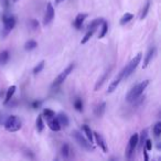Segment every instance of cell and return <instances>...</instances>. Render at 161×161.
<instances>
[{"instance_id":"cell-6","label":"cell","mask_w":161,"mask_h":161,"mask_svg":"<svg viewBox=\"0 0 161 161\" xmlns=\"http://www.w3.org/2000/svg\"><path fill=\"white\" fill-rule=\"evenodd\" d=\"M74 67H75V65L72 63V64H69V66L66 67V69H64L63 72H61L60 74L58 75V77L55 78V80H53V83H52V88H58V86L61 85V84L64 82L65 80L67 78V76L69 75V74L73 72V69H74Z\"/></svg>"},{"instance_id":"cell-25","label":"cell","mask_w":161,"mask_h":161,"mask_svg":"<svg viewBox=\"0 0 161 161\" xmlns=\"http://www.w3.org/2000/svg\"><path fill=\"white\" fill-rule=\"evenodd\" d=\"M36 47H38V43H36V41L29 40V41H27V42H25V51H32V50H34Z\"/></svg>"},{"instance_id":"cell-8","label":"cell","mask_w":161,"mask_h":161,"mask_svg":"<svg viewBox=\"0 0 161 161\" xmlns=\"http://www.w3.org/2000/svg\"><path fill=\"white\" fill-rule=\"evenodd\" d=\"M54 16H55V11H54V8L52 6L51 3H47V10H45V14H44V19H43V25H47L53 21Z\"/></svg>"},{"instance_id":"cell-37","label":"cell","mask_w":161,"mask_h":161,"mask_svg":"<svg viewBox=\"0 0 161 161\" xmlns=\"http://www.w3.org/2000/svg\"><path fill=\"white\" fill-rule=\"evenodd\" d=\"M41 106V102H38V101H36V102H33L32 103V107H33V109H39V107Z\"/></svg>"},{"instance_id":"cell-10","label":"cell","mask_w":161,"mask_h":161,"mask_svg":"<svg viewBox=\"0 0 161 161\" xmlns=\"http://www.w3.org/2000/svg\"><path fill=\"white\" fill-rule=\"evenodd\" d=\"M93 136H94L95 140H96L97 146H98L104 152H108L107 145H106V141H105V139L103 138V136H102L101 134H98V132H93Z\"/></svg>"},{"instance_id":"cell-5","label":"cell","mask_w":161,"mask_h":161,"mask_svg":"<svg viewBox=\"0 0 161 161\" xmlns=\"http://www.w3.org/2000/svg\"><path fill=\"white\" fill-rule=\"evenodd\" d=\"M72 136L77 141L78 145L82 148H84L85 150H88V151H93V150H94V147H93L92 142H91L87 138H85V137L82 135V132H80L78 130H73V131H72Z\"/></svg>"},{"instance_id":"cell-38","label":"cell","mask_w":161,"mask_h":161,"mask_svg":"<svg viewBox=\"0 0 161 161\" xmlns=\"http://www.w3.org/2000/svg\"><path fill=\"white\" fill-rule=\"evenodd\" d=\"M64 0H55V5H58V3H63Z\"/></svg>"},{"instance_id":"cell-26","label":"cell","mask_w":161,"mask_h":161,"mask_svg":"<svg viewBox=\"0 0 161 161\" xmlns=\"http://www.w3.org/2000/svg\"><path fill=\"white\" fill-rule=\"evenodd\" d=\"M102 28H101V33H99V36H98V38L99 39H103L104 36L107 34V32H108V23L106 22L105 20L102 22Z\"/></svg>"},{"instance_id":"cell-2","label":"cell","mask_w":161,"mask_h":161,"mask_svg":"<svg viewBox=\"0 0 161 161\" xmlns=\"http://www.w3.org/2000/svg\"><path fill=\"white\" fill-rule=\"evenodd\" d=\"M6 130L9 132H16L19 131V130L22 128V119L18 116H14V115H11V116H8L7 120L3 124Z\"/></svg>"},{"instance_id":"cell-23","label":"cell","mask_w":161,"mask_h":161,"mask_svg":"<svg viewBox=\"0 0 161 161\" xmlns=\"http://www.w3.org/2000/svg\"><path fill=\"white\" fill-rule=\"evenodd\" d=\"M82 129H83L84 134L86 135V138H87L88 140H90L91 142L93 143V138H94V136H93V131H92V129H91V128L88 127L87 125H83V126H82Z\"/></svg>"},{"instance_id":"cell-16","label":"cell","mask_w":161,"mask_h":161,"mask_svg":"<svg viewBox=\"0 0 161 161\" xmlns=\"http://www.w3.org/2000/svg\"><path fill=\"white\" fill-rule=\"evenodd\" d=\"M16 90H17L16 85H12V86H10V87L8 88L7 93H6V98H5V101H3V104H5V105H7V104L11 101V98L14 97V93H16Z\"/></svg>"},{"instance_id":"cell-7","label":"cell","mask_w":161,"mask_h":161,"mask_svg":"<svg viewBox=\"0 0 161 161\" xmlns=\"http://www.w3.org/2000/svg\"><path fill=\"white\" fill-rule=\"evenodd\" d=\"M138 138H139V135L138 134H134L129 139V142H128V146L126 148V158L128 160H131L132 156L135 153V150H136L137 146H138Z\"/></svg>"},{"instance_id":"cell-36","label":"cell","mask_w":161,"mask_h":161,"mask_svg":"<svg viewBox=\"0 0 161 161\" xmlns=\"http://www.w3.org/2000/svg\"><path fill=\"white\" fill-rule=\"evenodd\" d=\"M30 25H31L32 29H36V28L39 27V23H38V21H36V20H34V19H32V20L30 21Z\"/></svg>"},{"instance_id":"cell-28","label":"cell","mask_w":161,"mask_h":161,"mask_svg":"<svg viewBox=\"0 0 161 161\" xmlns=\"http://www.w3.org/2000/svg\"><path fill=\"white\" fill-rule=\"evenodd\" d=\"M132 18H134V16H132L131 14H129V12H127V14H125L123 17H121V19H120V25H125L126 23H128V22H130V20H132Z\"/></svg>"},{"instance_id":"cell-11","label":"cell","mask_w":161,"mask_h":161,"mask_svg":"<svg viewBox=\"0 0 161 161\" xmlns=\"http://www.w3.org/2000/svg\"><path fill=\"white\" fill-rule=\"evenodd\" d=\"M156 52H157L156 47H150L149 51H148L147 54H146L145 60H143L142 69H147L148 65H149V63L151 62V60L153 58V56H154V54H156Z\"/></svg>"},{"instance_id":"cell-1","label":"cell","mask_w":161,"mask_h":161,"mask_svg":"<svg viewBox=\"0 0 161 161\" xmlns=\"http://www.w3.org/2000/svg\"><path fill=\"white\" fill-rule=\"evenodd\" d=\"M149 83H150L149 80H142L141 83L135 85L134 87L129 91V93L127 94V97H126L128 103H135L136 101H138V99L140 98L141 95H142L143 91H145L146 88H147V86L149 85Z\"/></svg>"},{"instance_id":"cell-32","label":"cell","mask_w":161,"mask_h":161,"mask_svg":"<svg viewBox=\"0 0 161 161\" xmlns=\"http://www.w3.org/2000/svg\"><path fill=\"white\" fill-rule=\"evenodd\" d=\"M55 116V113L53 112L52 109H49V108H45L44 110H43V117L47 119H50L52 118V117Z\"/></svg>"},{"instance_id":"cell-9","label":"cell","mask_w":161,"mask_h":161,"mask_svg":"<svg viewBox=\"0 0 161 161\" xmlns=\"http://www.w3.org/2000/svg\"><path fill=\"white\" fill-rule=\"evenodd\" d=\"M124 78V69H121L120 72H119L118 74H117L116 77L113 80V82L109 84V86H108V91H107V94H110V93H113L115 90H116L117 87H118V85L120 84L121 80Z\"/></svg>"},{"instance_id":"cell-31","label":"cell","mask_w":161,"mask_h":161,"mask_svg":"<svg viewBox=\"0 0 161 161\" xmlns=\"http://www.w3.org/2000/svg\"><path fill=\"white\" fill-rule=\"evenodd\" d=\"M153 134H154V136H156V138H159V137H160V135H161V123L160 121H158V123L153 126Z\"/></svg>"},{"instance_id":"cell-18","label":"cell","mask_w":161,"mask_h":161,"mask_svg":"<svg viewBox=\"0 0 161 161\" xmlns=\"http://www.w3.org/2000/svg\"><path fill=\"white\" fill-rule=\"evenodd\" d=\"M147 138H148V129H142L140 136L138 138V146L137 147H139V149H141L143 147V143H145V140Z\"/></svg>"},{"instance_id":"cell-27","label":"cell","mask_w":161,"mask_h":161,"mask_svg":"<svg viewBox=\"0 0 161 161\" xmlns=\"http://www.w3.org/2000/svg\"><path fill=\"white\" fill-rule=\"evenodd\" d=\"M96 31L95 29H91V30H87V32L85 33V36H84V38L82 39V41H80V44H85V43H87V41L90 40L91 38L93 36V34H94V32Z\"/></svg>"},{"instance_id":"cell-29","label":"cell","mask_w":161,"mask_h":161,"mask_svg":"<svg viewBox=\"0 0 161 161\" xmlns=\"http://www.w3.org/2000/svg\"><path fill=\"white\" fill-rule=\"evenodd\" d=\"M84 105H83V101L80 98H76L75 101H74V108H75L77 112H83L84 109Z\"/></svg>"},{"instance_id":"cell-22","label":"cell","mask_w":161,"mask_h":161,"mask_svg":"<svg viewBox=\"0 0 161 161\" xmlns=\"http://www.w3.org/2000/svg\"><path fill=\"white\" fill-rule=\"evenodd\" d=\"M104 21V19L103 18H97V19H94V20L92 21V22L90 23V25H87V28L86 29L87 30H91V29H95L96 30L97 28L99 27V25H102V22Z\"/></svg>"},{"instance_id":"cell-24","label":"cell","mask_w":161,"mask_h":161,"mask_svg":"<svg viewBox=\"0 0 161 161\" xmlns=\"http://www.w3.org/2000/svg\"><path fill=\"white\" fill-rule=\"evenodd\" d=\"M149 9H150V0H147V3H145L143 6L142 10H141V14H140V20H143V19L147 17L148 12H149Z\"/></svg>"},{"instance_id":"cell-14","label":"cell","mask_w":161,"mask_h":161,"mask_svg":"<svg viewBox=\"0 0 161 161\" xmlns=\"http://www.w3.org/2000/svg\"><path fill=\"white\" fill-rule=\"evenodd\" d=\"M105 110H106V103L105 102H102V103H99L98 105L95 107V109H94L95 116L101 118V117H103L104 114H105Z\"/></svg>"},{"instance_id":"cell-15","label":"cell","mask_w":161,"mask_h":161,"mask_svg":"<svg viewBox=\"0 0 161 161\" xmlns=\"http://www.w3.org/2000/svg\"><path fill=\"white\" fill-rule=\"evenodd\" d=\"M109 73H110V69H108V71H106L105 73H104L103 75H102L101 77L98 78V80L96 82V84H95V87H94L95 92H96V91H98L99 88L103 86V84L105 83V80H107V77L109 76Z\"/></svg>"},{"instance_id":"cell-3","label":"cell","mask_w":161,"mask_h":161,"mask_svg":"<svg viewBox=\"0 0 161 161\" xmlns=\"http://www.w3.org/2000/svg\"><path fill=\"white\" fill-rule=\"evenodd\" d=\"M3 32H1V36H3V38H5L14 28V25L17 23V18L14 16H12V14H3Z\"/></svg>"},{"instance_id":"cell-40","label":"cell","mask_w":161,"mask_h":161,"mask_svg":"<svg viewBox=\"0 0 161 161\" xmlns=\"http://www.w3.org/2000/svg\"><path fill=\"white\" fill-rule=\"evenodd\" d=\"M12 1H14V3H17V1H18V0H12Z\"/></svg>"},{"instance_id":"cell-12","label":"cell","mask_w":161,"mask_h":161,"mask_svg":"<svg viewBox=\"0 0 161 161\" xmlns=\"http://www.w3.org/2000/svg\"><path fill=\"white\" fill-rule=\"evenodd\" d=\"M86 18H87V14H78L77 16H76L75 20L73 21L74 28L77 29V30L82 29V25H83V23H84V21H85Z\"/></svg>"},{"instance_id":"cell-19","label":"cell","mask_w":161,"mask_h":161,"mask_svg":"<svg viewBox=\"0 0 161 161\" xmlns=\"http://www.w3.org/2000/svg\"><path fill=\"white\" fill-rule=\"evenodd\" d=\"M9 58H10L9 51L5 50V51L0 52V65H5V64H7V62L9 61Z\"/></svg>"},{"instance_id":"cell-4","label":"cell","mask_w":161,"mask_h":161,"mask_svg":"<svg viewBox=\"0 0 161 161\" xmlns=\"http://www.w3.org/2000/svg\"><path fill=\"white\" fill-rule=\"evenodd\" d=\"M141 58H142V53H138L137 55H135V58L124 67V78H128L132 73L135 72V69H137V66L140 63Z\"/></svg>"},{"instance_id":"cell-39","label":"cell","mask_w":161,"mask_h":161,"mask_svg":"<svg viewBox=\"0 0 161 161\" xmlns=\"http://www.w3.org/2000/svg\"><path fill=\"white\" fill-rule=\"evenodd\" d=\"M3 91H0V96H1V95H3Z\"/></svg>"},{"instance_id":"cell-30","label":"cell","mask_w":161,"mask_h":161,"mask_svg":"<svg viewBox=\"0 0 161 161\" xmlns=\"http://www.w3.org/2000/svg\"><path fill=\"white\" fill-rule=\"evenodd\" d=\"M44 65H45V62L44 61H41V62H39L38 64L34 66L33 69V74H39L41 71H42L43 69H44Z\"/></svg>"},{"instance_id":"cell-33","label":"cell","mask_w":161,"mask_h":161,"mask_svg":"<svg viewBox=\"0 0 161 161\" xmlns=\"http://www.w3.org/2000/svg\"><path fill=\"white\" fill-rule=\"evenodd\" d=\"M143 148H145L147 151H150V150L152 149V141L147 138L145 140V143H143Z\"/></svg>"},{"instance_id":"cell-35","label":"cell","mask_w":161,"mask_h":161,"mask_svg":"<svg viewBox=\"0 0 161 161\" xmlns=\"http://www.w3.org/2000/svg\"><path fill=\"white\" fill-rule=\"evenodd\" d=\"M8 116L6 114H3V113H0V125H3L5 124V121L7 120Z\"/></svg>"},{"instance_id":"cell-34","label":"cell","mask_w":161,"mask_h":161,"mask_svg":"<svg viewBox=\"0 0 161 161\" xmlns=\"http://www.w3.org/2000/svg\"><path fill=\"white\" fill-rule=\"evenodd\" d=\"M23 153H25V156L27 157V158H29V159H34V154H33V152H32L31 150L25 149Z\"/></svg>"},{"instance_id":"cell-17","label":"cell","mask_w":161,"mask_h":161,"mask_svg":"<svg viewBox=\"0 0 161 161\" xmlns=\"http://www.w3.org/2000/svg\"><path fill=\"white\" fill-rule=\"evenodd\" d=\"M58 123H60V125L62 126V127H67L69 126V117H67V115L66 114H64V113H58Z\"/></svg>"},{"instance_id":"cell-21","label":"cell","mask_w":161,"mask_h":161,"mask_svg":"<svg viewBox=\"0 0 161 161\" xmlns=\"http://www.w3.org/2000/svg\"><path fill=\"white\" fill-rule=\"evenodd\" d=\"M61 154L64 159H67L71 154V148L67 143H63L62 147H61Z\"/></svg>"},{"instance_id":"cell-20","label":"cell","mask_w":161,"mask_h":161,"mask_svg":"<svg viewBox=\"0 0 161 161\" xmlns=\"http://www.w3.org/2000/svg\"><path fill=\"white\" fill-rule=\"evenodd\" d=\"M36 128L38 130V132H42L44 129V121H43V116L42 115H39L38 118L36 120Z\"/></svg>"},{"instance_id":"cell-13","label":"cell","mask_w":161,"mask_h":161,"mask_svg":"<svg viewBox=\"0 0 161 161\" xmlns=\"http://www.w3.org/2000/svg\"><path fill=\"white\" fill-rule=\"evenodd\" d=\"M47 126H49V128L52 131H60L62 126L60 125V123H58V118H56L55 116L50 119H47Z\"/></svg>"}]
</instances>
